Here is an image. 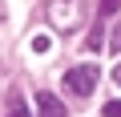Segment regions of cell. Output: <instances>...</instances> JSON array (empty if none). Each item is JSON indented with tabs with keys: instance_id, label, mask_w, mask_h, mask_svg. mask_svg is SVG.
Instances as JSON below:
<instances>
[{
	"instance_id": "6da1fadb",
	"label": "cell",
	"mask_w": 121,
	"mask_h": 117,
	"mask_svg": "<svg viewBox=\"0 0 121 117\" xmlns=\"http://www.w3.org/2000/svg\"><path fill=\"white\" fill-rule=\"evenodd\" d=\"M97 77H101V73H97L93 65H77V69H69V73H65V85H69L77 97H89V93L97 89Z\"/></svg>"
},
{
	"instance_id": "7a4b0ae2",
	"label": "cell",
	"mask_w": 121,
	"mask_h": 117,
	"mask_svg": "<svg viewBox=\"0 0 121 117\" xmlns=\"http://www.w3.org/2000/svg\"><path fill=\"white\" fill-rule=\"evenodd\" d=\"M48 20H52L56 28H77L81 4H77V0H56V4H48Z\"/></svg>"
},
{
	"instance_id": "3957f363",
	"label": "cell",
	"mask_w": 121,
	"mask_h": 117,
	"mask_svg": "<svg viewBox=\"0 0 121 117\" xmlns=\"http://www.w3.org/2000/svg\"><path fill=\"white\" fill-rule=\"evenodd\" d=\"M36 117H69V109L52 93H36Z\"/></svg>"
},
{
	"instance_id": "277c9868",
	"label": "cell",
	"mask_w": 121,
	"mask_h": 117,
	"mask_svg": "<svg viewBox=\"0 0 121 117\" xmlns=\"http://www.w3.org/2000/svg\"><path fill=\"white\" fill-rule=\"evenodd\" d=\"M28 44H32V52H48V48H52V44H48V36H32Z\"/></svg>"
},
{
	"instance_id": "5b68a950",
	"label": "cell",
	"mask_w": 121,
	"mask_h": 117,
	"mask_svg": "<svg viewBox=\"0 0 121 117\" xmlns=\"http://www.w3.org/2000/svg\"><path fill=\"white\" fill-rule=\"evenodd\" d=\"M8 117H28V109H24V101H20V97H12V109H8Z\"/></svg>"
},
{
	"instance_id": "8992f818",
	"label": "cell",
	"mask_w": 121,
	"mask_h": 117,
	"mask_svg": "<svg viewBox=\"0 0 121 117\" xmlns=\"http://www.w3.org/2000/svg\"><path fill=\"white\" fill-rule=\"evenodd\" d=\"M109 48H113V52H121V24L113 28V36H109Z\"/></svg>"
},
{
	"instance_id": "52a82bcc",
	"label": "cell",
	"mask_w": 121,
	"mask_h": 117,
	"mask_svg": "<svg viewBox=\"0 0 121 117\" xmlns=\"http://www.w3.org/2000/svg\"><path fill=\"white\" fill-rule=\"evenodd\" d=\"M85 48H101V28H93V32H89V44H85Z\"/></svg>"
},
{
	"instance_id": "ba28073f",
	"label": "cell",
	"mask_w": 121,
	"mask_h": 117,
	"mask_svg": "<svg viewBox=\"0 0 121 117\" xmlns=\"http://www.w3.org/2000/svg\"><path fill=\"white\" fill-rule=\"evenodd\" d=\"M105 117H121V101H109L105 105Z\"/></svg>"
},
{
	"instance_id": "9c48e42d",
	"label": "cell",
	"mask_w": 121,
	"mask_h": 117,
	"mask_svg": "<svg viewBox=\"0 0 121 117\" xmlns=\"http://www.w3.org/2000/svg\"><path fill=\"white\" fill-rule=\"evenodd\" d=\"M121 8V0H101V12H117Z\"/></svg>"
},
{
	"instance_id": "30bf717a",
	"label": "cell",
	"mask_w": 121,
	"mask_h": 117,
	"mask_svg": "<svg viewBox=\"0 0 121 117\" xmlns=\"http://www.w3.org/2000/svg\"><path fill=\"white\" fill-rule=\"evenodd\" d=\"M113 81H117V85H121V65H117V69H113Z\"/></svg>"
}]
</instances>
